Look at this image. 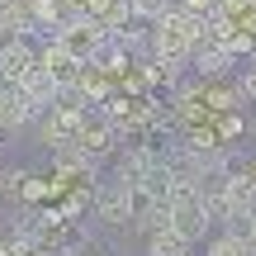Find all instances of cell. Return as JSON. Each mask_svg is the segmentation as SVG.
Returning <instances> with one entry per match:
<instances>
[{
  "mask_svg": "<svg viewBox=\"0 0 256 256\" xmlns=\"http://www.w3.org/2000/svg\"><path fill=\"white\" fill-rule=\"evenodd\" d=\"M185 5H190V10H209L214 0H185Z\"/></svg>",
  "mask_w": 256,
  "mask_h": 256,
  "instance_id": "cell-2",
  "label": "cell"
},
{
  "mask_svg": "<svg viewBox=\"0 0 256 256\" xmlns=\"http://www.w3.org/2000/svg\"><path fill=\"white\" fill-rule=\"evenodd\" d=\"M138 14H166V0H133Z\"/></svg>",
  "mask_w": 256,
  "mask_h": 256,
  "instance_id": "cell-1",
  "label": "cell"
}]
</instances>
